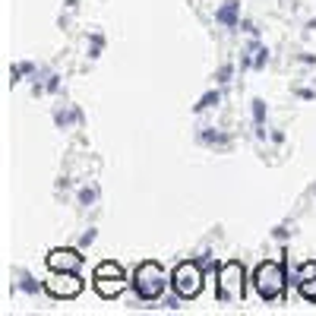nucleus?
Masks as SVG:
<instances>
[{
	"mask_svg": "<svg viewBox=\"0 0 316 316\" xmlns=\"http://www.w3.org/2000/svg\"><path fill=\"white\" fill-rule=\"evenodd\" d=\"M133 285H136V294L139 297L155 300L161 291H165V272H161L158 263H143V266H136Z\"/></svg>",
	"mask_w": 316,
	"mask_h": 316,
	"instance_id": "1",
	"label": "nucleus"
},
{
	"mask_svg": "<svg viewBox=\"0 0 316 316\" xmlns=\"http://www.w3.org/2000/svg\"><path fill=\"white\" fill-rule=\"evenodd\" d=\"M253 282H256V291H260L266 300H275L285 291V269H282V263H263L260 269H256Z\"/></svg>",
	"mask_w": 316,
	"mask_h": 316,
	"instance_id": "2",
	"label": "nucleus"
},
{
	"mask_svg": "<svg viewBox=\"0 0 316 316\" xmlns=\"http://www.w3.org/2000/svg\"><path fill=\"white\" fill-rule=\"evenodd\" d=\"M218 297L221 300H243V266L237 260H231L221 266V275H218Z\"/></svg>",
	"mask_w": 316,
	"mask_h": 316,
	"instance_id": "3",
	"label": "nucleus"
},
{
	"mask_svg": "<svg viewBox=\"0 0 316 316\" xmlns=\"http://www.w3.org/2000/svg\"><path fill=\"white\" fill-rule=\"evenodd\" d=\"M171 285L177 291V297H196L203 288V269L196 263H180L171 275Z\"/></svg>",
	"mask_w": 316,
	"mask_h": 316,
	"instance_id": "4",
	"label": "nucleus"
},
{
	"mask_svg": "<svg viewBox=\"0 0 316 316\" xmlns=\"http://www.w3.org/2000/svg\"><path fill=\"white\" fill-rule=\"evenodd\" d=\"M95 291L104 297V300H111V297H117L123 291V269L117 266V263H101L98 269H95Z\"/></svg>",
	"mask_w": 316,
	"mask_h": 316,
	"instance_id": "5",
	"label": "nucleus"
},
{
	"mask_svg": "<svg viewBox=\"0 0 316 316\" xmlns=\"http://www.w3.org/2000/svg\"><path fill=\"white\" fill-rule=\"evenodd\" d=\"M44 291H48L51 297H57V300H70V297H76L79 291H83V282H79L76 272H54L48 282H44Z\"/></svg>",
	"mask_w": 316,
	"mask_h": 316,
	"instance_id": "6",
	"label": "nucleus"
},
{
	"mask_svg": "<svg viewBox=\"0 0 316 316\" xmlns=\"http://www.w3.org/2000/svg\"><path fill=\"white\" fill-rule=\"evenodd\" d=\"M48 266H51V272H76V269L83 266V256H79V250L57 247V250L48 253Z\"/></svg>",
	"mask_w": 316,
	"mask_h": 316,
	"instance_id": "7",
	"label": "nucleus"
},
{
	"mask_svg": "<svg viewBox=\"0 0 316 316\" xmlns=\"http://www.w3.org/2000/svg\"><path fill=\"white\" fill-rule=\"evenodd\" d=\"M297 288L307 300H316V263H303L297 272Z\"/></svg>",
	"mask_w": 316,
	"mask_h": 316,
	"instance_id": "8",
	"label": "nucleus"
}]
</instances>
